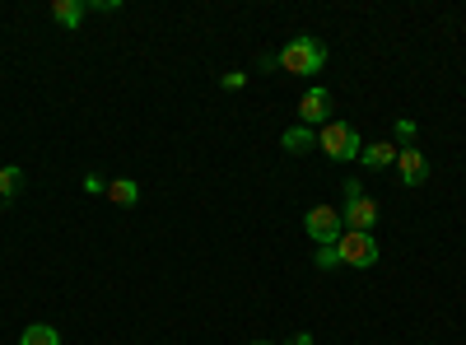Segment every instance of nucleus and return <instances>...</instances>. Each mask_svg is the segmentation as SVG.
Here are the masks:
<instances>
[{
  "mask_svg": "<svg viewBox=\"0 0 466 345\" xmlns=\"http://www.w3.org/2000/svg\"><path fill=\"white\" fill-rule=\"evenodd\" d=\"M276 66L285 75H318L327 66V47L318 43V37H294V43H285L276 52Z\"/></svg>",
  "mask_w": 466,
  "mask_h": 345,
  "instance_id": "f257e3e1",
  "label": "nucleus"
},
{
  "mask_svg": "<svg viewBox=\"0 0 466 345\" xmlns=\"http://www.w3.org/2000/svg\"><path fill=\"white\" fill-rule=\"evenodd\" d=\"M318 149H322L327 159H336V164H350V159H360L364 140H360V131L350 127V122H327L318 131Z\"/></svg>",
  "mask_w": 466,
  "mask_h": 345,
  "instance_id": "f03ea898",
  "label": "nucleus"
},
{
  "mask_svg": "<svg viewBox=\"0 0 466 345\" xmlns=\"http://www.w3.org/2000/svg\"><path fill=\"white\" fill-rule=\"evenodd\" d=\"M378 201L364 191V182H345V228H355V234H373V224H378Z\"/></svg>",
  "mask_w": 466,
  "mask_h": 345,
  "instance_id": "7ed1b4c3",
  "label": "nucleus"
},
{
  "mask_svg": "<svg viewBox=\"0 0 466 345\" xmlns=\"http://www.w3.org/2000/svg\"><path fill=\"white\" fill-rule=\"evenodd\" d=\"M378 257H382V248H378L373 234H355V228H345L340 243H336V261L340 266H355V271H369Z\"/></svg>",
  "mask_w": 466,
  "mask_h": 345,
  "instance_id": "20e7f679",
  "label": "nucleus"
},
{
  "mask_svg": "<svg viewBox=\"0 0 466 345\" xmlns=\"http://www.w3.org/2000/svg\"><path fill=\"white\" fill-rule=\"evenodd\" d=\"M303 228H308V238H313L318 248H336L340 234H345V219H340L336 206H313L303 215Z\"/></svg>",
  "mask_w": 466,
  "mask_h": 345,
  "instance_id": "39448f33",
  "label": "nucleus"
},
{
  "mask_svg": "<svg viewBox=\"0 0 466 345\" xmlns=\"http://www.w3.org/2000/svg\"><path fill=\"white\" fill-rule=\"evenodd\" d=\"M331 122V89H308L299 98V127H327Z\"/></svg>",
  "mask_w": 466,
  "mask_h": 345,
  "instance_id": "423d86ee",
  "label": "nucleus"
},
{
  "mask_svg": "<svg viewBox=\"0 0 466 345\" xmlns=\"http://www.w3.org/2000/svg\"><path fill=\"white\" fill-rule=\"evenodd\" d=\"M397 168H401V182L406 187H424V178H430V159L420 155V145L397 149Z\"/></svg>",
  "mask_w": 466,
  "mask_h": 345,
  "instance_id": "0eeeda50",
  "label": "nucleus"
},
{
  "mask_svg": "<svg viewBox=\"0 0 466 345\" xmlns=\"http://www.w3.org/2000/svg\"><path fill=\"white\" fill-rule=\"evenodd\" d=\"M85 15H89V5H85V0H52V19H56L61 28L85 24Z\"/></svg>",
  "mask_w": 466,
  "mask_h": 345,
  "instance_id": "6e6552de",
  "label": "nucleus"
},
{
  "mask_svg": "<svg viewBox=\"0 0 466 345\" xmlns=\"http://www.w3.org/2000/svg\"><path fill=\"white\" fill-rule=\"evenodd\" d=\"M360 164H364V168L397 164V145H382V140H378V145H364V149H360Z\"/></svg>",
  "mask_w": 466,
  "mask_h": 345,
  "instance_id": "1a4fd4ad",
  "label": "nucleus"
},
{
  "mask_svg": "<svg viewBox=\"0 0 466 345\" xmlns=\"http://www.w3.org/2000/svg\"><path fill=\"white\" fill-rule=\"evenodd\" d=\"M107 201H112V206H136V201H140V182H131V178L107 182Z\"/></svg>",
  "mask_w": 466,
  "mask_h": 345,
  "instance_id": "9d476101",
  "label": "nucleus"
},
{
  "mask_svg": "<svg viewBox=\"0 0 466 345\" xmlns=\"http://www.w3.org/2000/svg\"><path fill=\"white\" fill-rule=\"evenodd\" d=\"M289 155H308V149L318 145V131L313 127H294V131H285V140H280Z\"/></svg>",
  "mask_w": 466,
  "mask_h": 345,
  "instance_id": "9b49d317",
  "label": "nucleus"
},
{
  "mask_svg": "<svg viewBox=\"0 0 466 345\" xmlns=\"http://www.w3.org/2000/svg\"><path fill=\"white\" fill-rule=\"evenodd\" d=\"M19 345H61V331L47 327V322H33V327H24Z\"/></svg>",
  "mask_w": 466,
  "mask_h": 345,
  "instance_id": "f8f14e48",
  "label": "nucleus"
},
{
  "mask_svg": "<svg viewBox=\"0 0 466 345\" xmlns=\"http://www.w3.org/2000/svg\"><path fill=\"white\" fill-rule=\"evenodd\" d=\"M19 191H24V168L5 164L0 168V197H19Z\"/></svg>",
  "mask_w": 466,
  "mask_h": 345,
  "instance_id": "ddd939ff",
  "label": "nucleus"
},
{
  "mask_svg": "<svg viewBox=\"0 0 466 345\" xmlns=\"http://www.w3.org/2000/svg\"><path fill=\"white\" fill-rule=\"evenodd\" d=\"M392 136H397V149H406V145H415V122H410V117H397V127H392Z\"/></svg>",
  "mask_w": 466,
  "mask_h": 345,
  "instance_id": "4468645a",
  "label": "nucleus"
},
{
  "mask_svg": "<svg viewBox=\"0 0 466 345\" xmlns=\"http://www.w3.org/2000/svg\"><path fill=\"white\" fill-rule=\"evenodd\" d=\"M219 85H224V89H243L248 75H243V70H228V75H219Z\"/></svg>",
  "mask_w": 466,
  "mask_h": 345,
  "instance_id": "2eb2a0df",
  "label": "nucleus"
},
{
  "mask_svg": "<svg viewBox=\"0 0 466 345\" xmlns=\"http://www.w3.org/2000/svg\"><path fill=\"white\" fill-rule=\"evenodd\" d=\"M85 191H89V197H103V191H107V182H103L98 173H89V178H85Z\"/></svg>",
  "mask_w": 466,
  "mask_h": 345,
  "instance_id": "dca6fc26",
  "label": "nucleus"
},
{
  "mask_svg": "<svg viewBox=\"0 0 466 345\" xmlns=\"http://www.w3.org/2000/svg\"><path fill=\"white\" fill-rule=\"evenodd\" d=\"M318 266H322V271H331V266H340V261H336V248H318Z\"/></svg>",
  "mask_w": 466,
  "mask_h": 345,
  "instance_id": "f3484780",
  "label": "nucleus"
},
{
  "mask_svg": "<svg viewBox=\"0 0 466 345\" xmlns=\"http://www.w3.org/2000/svg\"><path fill=\"white\" fill-rule=\"evenodd\" d=\"M285 345H313V336H308V331H299V336H289Z\"/></svg>",
  "mask_w": 466,
  "mask_h": 345,
  "instance_id": "a211bd4d",
  "label": "nucleus"
},
{
  "mask_svg": "<svg viewBox=\"0 0 466 345\" xmlns=\"http://www.w3.org/2000/svg\"><path fill=\"white\" fill-rule=\"evenodd\" d=\"M252 345H270V340H252Z\"/></svg>",
  "mask_w": 466,
  "mask_h": 345,
  "instance_id": "6ab92c4d",
  "label": "nucleus"
}]
</instances>
